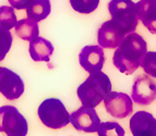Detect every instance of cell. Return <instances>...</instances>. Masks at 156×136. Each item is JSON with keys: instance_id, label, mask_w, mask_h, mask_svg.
I'll return each instance as SVG.
<instances>
[{"instance_id": "1", "label": "cell", "mask_w": 156, "mask_h": 136, "mask_svg": "<svg viewBox=\"0 0 156 136\" xmlns=\"http://www.w3.org/2000/svg\"><path fill=\"white\" fill-rule=\"evenodd\" d=\"M147 53L144 38L136 33L126 35L112 56L114 66L126 75H131L141 66V62Z\"/></svg>"}, {"instance_id": "2", "label": "cell", "mask_w": 156, "mask_h": 136, "mask_svg": "<svg viewBox=\"0 0 156 136\" xmlns=\"http://www.w3.org/2000/svg\"><path fill=\"white\" fill-rule=\"evenodd\" d=\"M112 92V82L101 71L90 73L89 77L78 87V97L84 107L95 108Z\"/></svg>"}, {"instance_id": "3", "label": "cell", "mask_w": 156, "mask_h": 136, "mask_svg": "<svg viewBox=\"0 0 156 136\" xmlns=\"http://www.w3.org/2000/svg\"><path fill=\"white\" fill-rule=\"evenodd\" d=\"M37 113L43 124L52 130L62 128L70 123V113L62 101L57 98L45 99L39 105Z\"/></svg>"}, {"instance_id": "4", "label": "cell", "mask_w": 156, "mask_h": 136, "mask_svg": "<svg viewBox=\"0 0 156 136\" xmlns=\"http://www.w3.org/2000/svg\"><path fill=\"white\" fill-rule=\"evenodd\" d=\"M112 20L123 29L128 35L136 29L139 19L136 16V8L132 0H110L108 3Z\"/></svg>"}, {"instance_id": "5", "label": "cell", "mask_w": 156, "mask_h": 136, "mask_svg": "<svg viewBox=\"0 0 156 136\" xmlns=\"http://www.w3.org/2000/svg\"><path fill=\"white\" fill-rule=\"evenodd\" d=\"M0 132L8 136H26L29 124L16 107L2 106L0 107Z\"/></svg>"}, {"instance_id": "6", "label": "cell", "mask_w": 156, "mask_h": 136, "mask_svg": "<svg viewBox=\"0 0 156 136\" xmlns=\"http://www.w3.org/2000/svg\"><path fill=\"white\" fill-rule=\"evenodd\" d=\"M156 98V83L150 75H139L134 80L132 90H131V99L136 105L148 106Z\"/></svg>"}, {"instance_id": "7", "label": "cell", "mask_w": 156, "mask_h": 136, "mask_svg": "<svg viewBox=\"0 0 156 136\" xmlns=\"http://www.w3.org/2000/svg\"><path fill=\"white\" fill-rule=\"evenodd\" d=\"M104 105L107 112L116 119H125L132 114V99L123 93L109 92L104 98Z\"/></svg>"}, {"instance_id": "8", "label": "cell", "mask_w": 156, "mask_h": 136, "mask_svg": "<svg viewBox=\"0 0 156 136\" xmlns=\"http://www.w3.org/2000/svg\"><path fill=\"white\" fill-rule=\"evenodd\" d=\"M0 93L8 100H16L24 93V82L8 68H0Z\"/></svg>"}, {"instance_id": "9", "label": "cell", "mask_w": 156, "mask_h": 136, "mask_svg": "<svg viewBox=\"0 0 156 136\" xmlns=\"http://www.w3.org/2000/svg\"><path fill=\"white\" fill-rule=\"evenodd\" d=\"M70 122L76 131L95 133L101 124L99 117L94 108L81 107L70 114Z\"/></svg>"}, {"instance_id": "10", "label": "cell", "mask_w": 156, "mask_h": 136, "mask_svg": "<svg viewBox=\"0 0 156 136\" xmlns=\"http://www.w3.org/2000/svg\"><path fill=\"white\" fill-rule=\"evenodd\" d=\"M126 36L125 32L114 20H109L101 24L97 34L98 45L101 48L115 49L119 46L123 37Z\"/></svg>"}, {"instance_id": "11", "label": "cell", "mask_w": 156, "mask_h": 136, "mask_svg": "<svg viewBox=\"0 0 156 136\" xmlns=\"http://www.w3.org/2000/svg\"><path fill=\"white\" fill-rule=\"evenodd\" d=\"M79 62L89 73L101 71L105 62L104 50L101 46H85L79 53Z\"/></svg>"}, {"instance_id": "12", "label": "cell", "mask_w": 156, "mask_h": 136, "mask_svg": "<svg viewBox=\"0 0 156 136\" xmlns=\"http://www.w3.org/2000/svg\"><path fill=\"white\" fill-rule=\"evenodd\" d=\"M133 136H156V119L147 111H138L130 119Z\"/></svg>"}, {"instance_id": "13", "label": "cell", "mask_w": 156, "mask_h": 136, "mask_svg": "<svg viewBox=\"0 0 156 136\" xmlns=\"http://www.w3.org/2000/svg\"><path fill=\"white\" fill-rule=\"evenodd\" d=\"M136 16L147 31L156 35V2L154 0H140L135 3Z\"/></svg>"}, {"instance_id": "14", "label": "cell", "mask_w": 156, "mask_h": 136, "mask_svg": "<svg viewBox=\"0 0 156 136\" xmlns=\"http://www.w3.org/2000/svg\"><path fill=\"white\" fill-rule=\"evenodd\" d=\"M30 56L36 62H48L54 53V46L49 40L37 36L30 42Z\"/></svg>"}, {"instance_id": "15", "label": "cell", "mask_w": 156, "mask_h": 136, "mask_svg": "<svg viewBox=\"0 0 156 136\" xmlns=\"http://www.w3.org/2000/svg\"><path fill=\"white\" fill-rule=\"evenodd\" d=\"M51 5L49 0H31L26 7L27 18L35 22H41L50 14Z\"/></svg>"}, {"instance_id": "16", "label": "cell", "mask_w": 156, "mask_h": 136, "mask_svg": "<svg viewBox=\"0 0 156 136\" xmlns=\"http://www.w3.org/2000/svg\"><path fill=\"white\" fill-rule=\"evenodd\" d=\"M16 34L23 40H33L39 35V29L37 22L31 19H22L16 24Z\"/></svg>"}, {"instance_id": "17", "label": "cell", "mask_w": 156, "mask_h": 136, "mask_svg": "<svg viewBox=\"0 0 156 136\" xmlns=\"http://www.w3.org/2000/svg\"><path fill=\"white\" fill-rule=\"evenodd\" d=\"M16 15L11 5H2L0 7V29L10 31L16 26Z\"/></svg>"}, {"instance_id": "18", "label": "cell", "mask_w": 156, "mask_h": 136, "mask_svg": "<svg viewBox=\"0 0 156 136\" xmlns=\"http://www.w3.org/2000/svg\"><path fill=\"white\" fill-rule=\"evenodd\" d=\"M98 136H125L126 132L123 127L117 122H101L99 127L97 130Z\"/></svg>"}, {"instance_id": "19", "label": "cell", "mask_w": 156, "mask_h": 136, "mask_svg": "<svg viewBox=\"0 0 156 136\" xmlns=\"http://www.w3.org/2000/svg\"><path fill=\"white\" fill-rule=\"evenodd\" d=\"M72 9L79 13L89 14L96 10L99 0H70Z\"/></svg>"}, {"instance_id": "20", "label": "cell", "mask_w": 156, "mask_h": 136, "mask_svg": "<svg viewBox=\"0 0 156 136\" xmlns=\"http://www.w3.org/2000/svg\"><path fill=\"white\" fill-rule=\"evenodd\" d=\"M141 66L147 75L156 79V51H147L141 62Z\"/></svg>"}, {"instance_id": "21", "label": "cell", "mask_w": 156, "mask_h": 136, "mask_svg": "<svg viewBox=\"0 0 156 136\" xmlns=\"http://www.w3.org/2000/svg\"><path fill=\"white\" fill-rule=\"evenodd\" d=\"M13 42V37L10 31L0 29V62L3 60L9 53L11 45Z\"/></svg>"}, {"instance_id": "22", "label": "cell", "mask_w": 156, "mask_h": 136, "mask_svg": "<svg viewBox=\"0 0 156 136\" xmlns=\"http://www.w3.org/2000/svg\"><path fill=\"white\" fill-rule=\"evenodd\" d=\"M8 1L13 9L23 10V9H26V7L29 5L31 0H8Z\"/></svg>"}, {"instance_id": "23", "label": "cell", "mask_w": 156, "mask_h": 136, "mask_svg": "<svg viewBox=\"0 0 156 136\" xmlns=\"http://www.w3.org/2000/svg\"><path fill=\"white\" fill-rule=\"evenodd\" d=\"M154 1H155V2H156V0H154Z\"/></svg>"}]
</instances>
